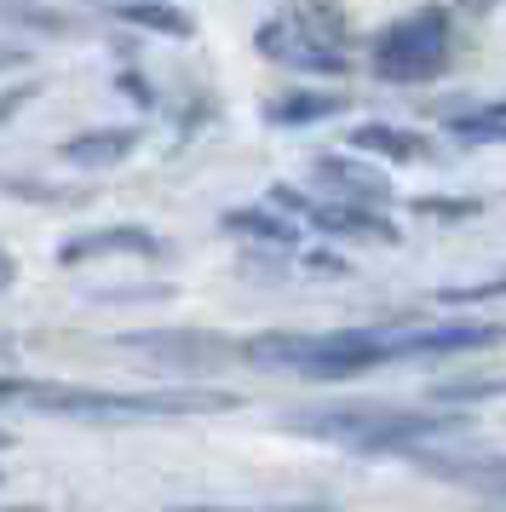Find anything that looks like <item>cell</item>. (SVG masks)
Here are the masks:
<instances>
[{
	"label": "cell",
	"instance_id": "6da1fadb",
	"mask_svg": "<svg viewBox=\"0 0 506 512\" xmlns=\"http://www.w3.org/2000/svg\"><path fill=\"white\" fill-rule=\"evenodd\" d=\"M294 432L328 443H351L363 455H403L414 443L455 432L460 415H420V409H386V403H345V409H299L288 415Z\"/></svg>",
	"mask_w": 506,
	"mask_h": 512
},
{
	"label": "cell",
	"instance_id": "7a4b0ae2",
	"mask_svg": "<svg viewBox=\"0 0 506 512\" xmlns=\"http://www.w3.org/2000/svg\"><path fill=\"white\" fill-rule=\"evenodd\" d=\"M253 369H288L305 380H351L386 363V328H345V334H253L242 346Z\"/></svg>",
	"mask_w": 506,
	"mask_h": 512
},
{
	"label": "cell",
	"instance_id": "3957f363",
	"mask_svg": "<svg viewBox=\"0 0 506 512\" xmlns=\"http://www.w3.org/2000/svg\"><path fill=\"white\" fill-rule=\"evenodd\" d=\"M23 397L46 415H69V420H173V415H225V409H236V392H207V386H179V392L23 386Z\"/></svg>",
	"mask_w": 506,
	"mask_h": 512
},
{
	"label": "cell",
	"instance_id": "277c9868",
	"mask_svg": "<svg viewBox=\"0 0 506 512\" xmlns=\"http://www.w3.org/2000/svg\"><path fill=\"white\" fill-rule=\"evenodd\" d=\"M449 12L443 6H420L409 18H397V24L374 41V70L380 81L391 87H420V81H437L443 64H449Z\"/></svg>",
	"mask_w": 506,
	"mask_h": 512
},
{
	"label": "cell",
	"instance_id": "5b68a950",
	"mask_svg": "<svg viewBox=\"0 0 506 512\" xmlns=\"http://www.w3.org/2000/svg\"><path fill=\"white\" fill-rule=\"evenodd\" d=\"M501 323H420V328H386V363L403 357H455V351L501 346Z\"/></svg>",
	"mask_w": 506,
	"mask_h": 512
},
{
	"label": "cell",
	"instance_id": "8992f818",
	"mask_svg": "<svg viewBox=\"0 0 506 512\" xmlns=\"http://www.w3.org/2000/svg\"><path fill=\"white\" fill-rule=\"evenodd\" d=\"M259 52L276 58V64H288V70H299V75H345V52L328 47L305 24H288V18L259 24Z\"/></svg>",
	"mask_w": 506,
	"mask_h": 512
},
{
	"label": "cell",
	"instance_id": "52a82bcc",
	"mask_svg": "<svg viewBox=\"0 0 506 512\" xmlns=\"http://www.w3.org/2000/svg\"><path fill=\"white\" fill-rule=\"evenodd\" d=\"M403 455H409L420 472H437V478H449V484H466V489H478V495L506 501V455H455V449H432V443H414Z\"/></svg>",
	"mask_w": 506,
	"mask_h": 512
},
{
	"label": "cell",
	"instance_id": "ba28073f",
	"mask_svg": "<svg viewBox=\"0 0 506 512\" xmlns=\"http://www.w3.org/2000/svg\"><path fill=\"white\" fill-rule=\"evenodd\" d=\"M276 208L299 213V219H311L317 231L328 236H363V242H397V231H391L386 219H374L368 208H345V202H311V196H299V190H276Z\"/></svg>",
	"mask_w": 506,
	"mask_h": 512
},
{
	"label": "cell",
	"instance_id": "9c48e42d",
	"mask_svg": "<svg viewBox=\"0 0 506 512\" xmlns=\"http://www.w3.org/2000/svg\"><path fill=\"white\" fill-rule=\"evenodd\" d=\"M311 179H317L322 190H334L345 208H374V202H391L386 173H374V167L351 162V156H317Z\"/></svg>",
	"mask_w": 506,
	"mask_h": 512
},
{
	"label": "cell",
	"instance_id": "30bf717a",
	"mask_svg": "<svg viewBox=\"0 0 506 512\" xmlns=\"http://www.w3.org/2000/svg\"><path fill=\"white\" fill-rule=\"evenodd\" d=\"M104 254H138V259H150V254H161V242L144 231V225H104V231L69 236L64 248H58V265H87V259H104Z\"/></svg>",
	"mask_w": 506,
	"mask_h": 512
},
{
	"label": "cell",
	"instance_id": "8fae6325",
	"mask_svg": "<svg viewBox=\"0 0 506 512\" xmlns=\"http://www.w3.org/2000/svg\"><path fill=\"white\" fill-rule=\"evenodd\" d=\"M121 346L127 351H150L161 363H173V369H207V363H219L225 357V340L219 334H121Z\"/></svg>",
	"mask_w": 506,
	"mask_h": 512
},
{
	"label": "cell",
	"instance_id": "7c38bea8",
	"mask_svg": "<svg viewBox=\"0 0 506 512\" xmlns=\"http://www.w3.org/2000/svg\"><path fill=\"white\" fill-rule=\"evenodd\" d=\"M138 150V127H92V133H75V139L58 144V156L81 173H104V167L127 162Z\"/></svg>",
	"mask_w": 506,
	"mask_h": 512
},
{
	"label": "cell",
	"instance_id": "4fadbf2b",
	"mask_svg": "<svg viewBox=\"0 0 506 512\" xmlns=\"http://www.w3.org/2000/svg\"><path fill=\"white\" fill-rule=\"evenodd\" d=\"M345 110V93H282L265 104V121L271 127H311V121H328Z\"/></svg>",
	"mask_w": 506,
	"mask_h": 512
},
{
	"label": "cell",
	"instance_id": "5bb4252c",
	"mask_svg": "<svg viewBox=\"0 0 506 512\" xmlns=\"http://www.w3.org/2000/svg\"><path fill=\"white\" fill-rule=\"evenodd\" d=\"M115 18L133 29H150V35H167V41H190V18L167 0H115Z\"/></svg>",
	"mask_w": 506,
	"mask_h": 512
},
{
	"label": "cell",
	"instance_id": "9a60e30c",
	"mask_svg": "<svg viewBox=\"0 0 506 512\" xmlns=\"http://www.w3.org/2000/svg\"><path fill=\"white\" fill-rule=\"evenodd\" d=\"M351 144L363 150V156H386V162H420L432 144L420 139V133H403V127H380V121H368L351 133Z\"/></svg>",
	"mask_w": 506,
	"mask_h": 512
},
{
	"label": "cell",
	"instance_id": "2e32d148",
	"mask_svg": "<svg viewBox=\"0 0 506 512\" xmlns=\"http://www.w3.org/2000/svg\"><path fill=\"white\" fill-rule=\"evenodd\" d=\"M225 231L253 236V242H271V248H294V242H299L294 219H276V213H265V208H236V213H225Z\"/></svg>",
	"mask_w": 506,
	"mask_h": 512
},
{
	"label": "cell",
	"instance_id": "e0dca14e",
	"mask_svg": "<svg viewBox=\"0 0 506 512\" xmlns=\"http://www.w3.org/2000/svg\"><path fill=\"white\" fill-rule=\"evenodd\" d=\"M437 403H483V397H506V374H449L432 386Z\"/></svg>",
	"mask_w": 506,
	"mask_h": 512
},
{
	"label": "cell",
	"instance_id": "ac0fdd59",
	"mask_svg": "<svg viewBox=\"0 0 506 512\" xmlns=\"http://www.w3.org/2000/svg\"><path fill=\"white\" fill-rule=\"evenodd\" d=\"M449 133H455L460 144H506V98H501V104H489V110L455 116V121H449Z\"/></svg>",
	"mask_w": 506,
	"mask_h": 512
},
{
	"label": "cell",
	"instance_id": "d6986e66",
	"mask_svg": "<svg viewBox=\"0 0 506 512\" xmlns=\"http://www.w3.org/2000/svg\"><path fill=\"white\" fill-rule=\"evenodd\" d=\"M501 294H506V277L472 282V288H443V300H449V305H478V300H501Z\"/></svg>",
	"mask_w": 506,
	"mask_h": 512
},
{
	"label": "cell",
	"instance_id": "ffe728a7",
	"mask_svg": "<svg viewBox=\"0 0 506 512\" xmlns=\"http://www.w3.org/2000/svg\"><path fill=\"white\" fill-rule=\"evenodd\" d=\"M414 213H437V219H460V213H472V202H432V196H420Z\"/></svg>",
	"mask_w": 506,
	"mask_h": 512
},
{
	"label": "cell",
	"instance_id": "44dd1931",
	"mask_svg": "<svg viewBox=\"0 0 506 512\" xmlns=\"http://www.w3.org/2000/svg\"><path fill=\"white\" fill-rule=\"evenodd\" d=\"M12 282H18V259H12V254H6V248H0V294H6Z\"/></svg>",
	"mask_w": 506,
	"mask_h": 512
},
{
	"label": "cell",
	"instance_id": "7402d4cb",
	"mask_svg": "<svg viewBox=\"0 0 506 512\" xmlns=\"http://www.w3.org/2000/svg\"><path fill=\"white\" fill-rule=\"evenodd\" d=\"M12 397H23V380H0V403H12Z\"/></svg>",
	"mask_w": 506,
	"mask_h": 512
},
{
	"label": "cell",
	"instance_id": "603a6c76",
	"mask_svg": "<svg viewBox=\"0 0 506 512\" xmlns=\"http://www.w3.org/2000/svg\"><path fill=\"white\" fill-rule=\"evenodd\" d=\"M460 6H466V12H495L501 0H460Z\"/></svg>",
	"mask_w": 506,
	"mask_h": 512
},
{
	"label": "cell",
	"instance_id": "cb8c5ba5",
	"mask_svg": "<svg viewBox=\"0 0 506 512\" xmlns=\"http://www.w3.org/2000/svg\"><path fill=\"white\" fill-rule=\"evenodd\" d=\"M173 512H230V507H173Z\"/></svg>",
	"mask_w": 506,
	"mask_h": 512
},
{
	"label": "cell",
	"instance_id": "d4e9b609",
	"mask_svg": "<svg viewBox=\"0 0 506 512\" xmlns=\"http://www.w3.org/2000/svg\"><path fill=\"white\" fill-rule=\"evenodd\" d=\"M0 449H12V432H6V426H0Z\"/></svg>",
	"mask_w": 506,
	"mask_h": 512
},
{
	"label": "cell",
	"instance_id": "484cf974",
	"mask_svg": "<svg viewBox=\"0 0 506 512\" xmlns=\"http://www.w3.org/2000/svg\"><path fill=\"white\" fill-rule=\"evenodd\" d=\"M6 357H12V340H0V363H6Z\"/></svg>",
	"mask_w": 506,
	"mask_h": 512
},
{
	"label": "cell",
	"instance_id": "4316f807",
	"mask_svg": "<svg viewBox=\"0 0 506 512\" xmlns=\"http://www.w3.org/2000/svg\"><path fill=\"white\" fill-rule=\"evenodd\" d=\"M12 512H46V507H12Z\"/></svg>",
	"mask_w": 506,
	"mask_h": 512
}]
</instances>
